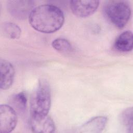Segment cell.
Returning <instances> with one entry per match:
<instances>
[{
  "label": "cell",
  "instance_id": "1",
  "mask_svg": "<svg viewBox=\"0 0 133 133\" xmlns=\"http://www.w3.org/2000/svg\"><path fill=\"white\" fill-rule=\"evenodd\" d=\"M29 23L35 30L51 33L59 30L64 22L63 11L58 7L49 4L33 8L29 16Z\"/></svg>",
  "mask_w": 133,
  "mask_h": 133
},
{
  "label": "cell",
  "instance_id": "8",
  "mask_svg": "<svg viewBox=\"0 0 133 133\" xmlns=\"http://www.w3.org/2000/svg\"><path fill=\"white\" fill-rule=\"evenodd\" d=\"M15 70L13 65L9 61L1 59L0 61V87L2 89H9L13 84Z\"/></svg>",
  "mask_w": 133,
  "mask_h": 133
},
{
  "label": "cell",
  "instance_id": "6",
  "mask_svg": "<svg viewBox=\"0 0 133 133\" xmlns=\"http://www.w3.org/2000/svg\"><path fill=\"white\" fill-rule=\"evenodd\" d=\"M34 2L32 1H9L7 8L9 13L16 18L23 19L29 16L33 9Z\"/></svg>",
  "mask_w": 133,
  "mask_h": 133
},
{
  "label": "cell",
  "instance_id": "13",
  "mask_svg": "<svg viewBox=\"0 0 133 133\" xmlns=\"http://www.w3.org/2000/svg\"><path fill=\"white\" fill-rule=\"evenodd\" d=\"M52 47L61 53H68L72 50L71 43L63 38H58L54 40L51 43Z\"/></svg>",
  "mask_w": 133,
  "mask_h": 133
},
{
  "label": "cell",
  "instance_id": "2",
  "mask_svg": "<svg viewBox=\"0 0 133 133\" xmlns=\"http://www.w3.org/2000/svg\"><path fill=\"white\" fill-rule=\"evenodd\" d=\"M51 105V92L48 84L41 81L33 92L30 102L32 115H47Z\"/></svg>",
  "mask_w": 133,
  "mask_h": 133
},
{
  "label": "cell",
  "instance_id": "7",
  "mask_svg": "<svg viewBox=\"0 0 133 133\" xmlns=\"http://www.w3.org/2000/svg\"><path fill=\"white\" fill-rule=\"evenodd\" d=\"M30 127L34 132L51 133L55 129V124L47 115H32L30 119Z\"/></svg>",
  "mask_w": 133,
  "mask_h": 133
},
{
  "label": "cell",
  "instance_id": "3",
  "mask_svg": "<svg viewBox=\"0 0 133 133\" xmlns=\"http://www.w3.org/2000/svg\"><path fill=\"white\" fill-rule=\"evenodd\" d=\"M104 14L113 25L122 29L126 25L130 18V4L125 1L111 2L105 7Z\"/></svg>",
  "mask_w": 133,
  "mask_h": 133
},
{
  "label": "cell",
  "instance_id": "4",
  "mask_svg": "<svg viewBox=\"0 0 133 133\" xmlns=\"http://www.w3.org/2000/svg\"><path fill=\"white\" fill-rule=\"evenodd\" d=\"M17 113L9 105L2 104L0 106V132L9 133L16 126Z\"/></svg>",
  "mask_w": 133,
  "mask_h": 133
},
{
  "label": "cell",
  "instance_id": "10",
  "mask_svg": "<svg viewBox=\"0 0 133 133\" xmlns=\"http://www.w3.org/2000/svg\"><path fill=\"white\" fill-rule=\"evenodd\" d=\"M114 46L115 48L122 52H128L132 49L133 36L130 31H126L122 33L116 38Z\"/></svg>",
  "mask_w": 133,
  "mask_h": 133
},
{
  "label": "cell",
  "instance_id": "14",
  "mask_svg": "<svg viewBox=\"0 0 133 133\" xmlns=\"http://www.w3.org/2000/svg\"><path fill=\"white\" fill-rule=\"evenodd\" d=\"M121 124L128 132H132V108H128L124 110L119 116Z\"/></svg>",
  "mask_w": 133,
  "mask_h": 133
},
{
  "label": "cell",
  "instance_id": "12",
  "mask_svg": "<svg viewBox=\"0 0 133 133\" xmlns=\"http://www.w3.org/2000/svg\"><path fill=\"white\" fill-rule=\"evenodd\" d=\"M1 32L5 37L12 39L19 38L21 34V29L17 24L9 22L2 24Z\"/></svg>",
  "mask_w": 133,
  "mask_h": 133
},
{
  "label": "cell",
  "instance_id": "11",
  "mask_svg": "<svg viewBox=\"0 0 133 133\" xmlns=\"http://www.w3.org/2000/svg\"><path fill=\"white\" fill-rule=\"evenodd\" d=\"M27 104V98L24 92H19L14 95L9 101V105L15 112L21 114L24 112Z\"/></svg>",
  "mask_w": 133,
  "mask_h": 133
},
{
  "label": "cell",
  "instance_id": "5",
  "mask_svg": "<svg viewBox=\"0 0 133 133\" xmlns=\"http://www.w3.org/2000/svg\"><path fill=\"white\" fill-rule=\"evenodd\" d=\"M99 5L98 1H71L70 6L72 12L77 17L86 18L92 15Z\"/></svg>",
  "mask_w": 133,
  "mask_h": 133
},
{
  "label": "cell",
  "instance_id": "9",
  "mask_svg": "<svg viewBox=\"0 0 133 133\" xmlns=\"http://www.w3.org/2000/svg\"><path fill=\"white\" fill-rule=\"evenodd\" d=\"M107 123V118L102 116H96L83 124L78 131L86 133L101 132L105 128Z\"/></svg>",
  "mask_w": 133,
  "mask_h": 133
}]
</instances>
